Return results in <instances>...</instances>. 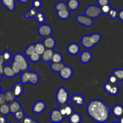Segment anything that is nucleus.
<instances>
[{
    "instance_id": "603ef678",
    "label": "nucleus",
    "mask_w": 123,
    "mask_h": 123,
    "mask_svg": "<svg viewBox=\"0 0 123 123\" xmlns=\"http://www.w3.org/2000/svg\"><path fill=\"white\" fill-rule=\"evenodd\" d=\"M4 65L0 64V74L2 75L3 74V69H4Z\"/></svg>"
},
{
    "instance_id": "052dcab7",
    "label": "nucleus",
    "mask_w": 123,
    "mask_h": 123,
    "mask_svg": "<svg viewBox=\"0 0 123 123\" xmlns=\"http://www.w3.org/2000/svg\"><path fill=\"white\" fill-rule=\"evenodd\" d=\"M14 1H15V2H16V1H19V0H14Z\"/></svg>"
},
{
    "instance_id": "bf43d9fd",
    "label": "nucleus",
    "mask_w": 123,
    "mask_h": 123,
    "mask_svg": "<svg viewBox=\"0 0 123 123\" xmlns=\"http://www.w3.org/2000/svg\"><path fill=\"white\" fill-rule=\"evenodd\" d=\"M116 123V122H112V123Z\"/></svg>"
},
{
    "instance_id": "423d86ee",
    "label": "nucleus",
    "mask_w": 123,
    "mask_h": 123,
    "mask_svg": "<svg viewBox=\"0 0 123 123\" xmlns=\"http://www.w3.org/2000/svg\"><path fill=\"white\" fill-rule=\"evenodd\" d=\"M103 88L105 92L111 96H116L119 91L118 84H112L107 82L104 85Z\"/></svg>"
},
{
    "instance_id": "c9c22d12",
    "label": "nucleus",
    "mask_w": 123,
    "mask_h": 123,
    "mask_svg": "<svg viewBox=\"0 0 123 123\" xmlns=\"http://www.w3.org/2000/svg\"><path fill=\"white\" fill-rule=\"evenodd\" d=\"M25 55L27 56H30V55H32L33 53L35 52V48H34V44H31L27 46V48L25 49Z\"/></svg>"
},
{
    "instance_id": "cd10ccee",
    "label": "nucleus",
    "mask_w": 123,
    "mask_h": 123,
    "mask_svg": "<svg viewBox=\"0 0 123 123\" xmlns=\"http://www.w3.org/2000/svg\"><path fill=\"white\" fill-rule=\"evenodd\" d=\"M35 52L37 53L39 55H42L45 50V47L42 42H37L34 44Z\"/></svg>"
},
{
    "instance_id": "4be33fe9",
    "label": "nucleus",
    "mask_w": 123,
    "mask_h": 123,
    "mask_svg": "<svg viewBox=\"0 0 123 123\" xmlns=\"http://www.w3.org/2000/svg\"><path fill=\"white\" fill-rule=\"evenodd\" d=\"M3 74L5 77L8 78H14L16 76L11 66H4L3 69Z\"/></svg>"
},
{
    "instance_id": "72a5a7b5",
    "label": "nucleus",
    "mask_w": 123,
    "mask_h": 123,
    "mask_svg": "<svg viewBox=\"0 0 123 123\" xmlns=\"http://www.w3.org/2000/svg\"><path fill=\"white\" fill-rule=\"evenodd\" d=\"M14 115V117L17 121L20 123V121L23 120L24 117H25V114H24V111L22 109H20V110L18 111V112L13 114Z\"/></svg>"
},
{
    "instance_id": "9b49d317",
    "label": "nucleus",
    "mask_w": 123,
    "mask_h": 123,
    "mask_svg": "<svg viewBox=\"0 0 123 123\" xmlns=\"http://www.w3.org/2000/svg\"><path fill=\"white\" fill-rule=\"evenodd\" d=\"M76 20L80 24L84 25L85 26H88V27L92 26L93 25L92 19L86 15L79 14L76 18Z\"/></svg>"
},
{
    "instance_id": "13d9d810",
    "label": "nucleus",
    "mask_w": 123,
    "mask_h": 123,
    "mask_svg": "<svg viewBox=\"0 0 123 123\" xmlns=\"http://www.w3.org/2000/svg\"><path fill=\"white\" fill-rule=\"evenodd\" d=\"M1 93V86H0V94Z\"/></svg>"
},
{
    "instance_id": "a878e982",
    "label": "nucleus",
    "mask_w": 123,
    "mask_h": 123,
    "mask_svg": "<svg viewBox=\"0 0 123 123\" xmlns=\"http://www.w3.org/2000/svg\"><path fill=\"white\" fill-rule=\"evenodd\" d=\"M57 16L62 20H66L70 16V11L68 9L57 12Z\"/></svg>"
},
{
    "instance_id": "de8ad7c7",
    "label": "nucleus",
    "mask_w": 123,
    "mask_h": 123,
    "mask_svg": "<svg viewBox=\"0 0 123 123\" xmlns=\"http://www.w3.org/2000/svg\"><path fill=\"white\" fill-rule=\"evenodd\" d=\"M6 103H7V100H6L5 94L1 92V93L0 94V106L6 104Z\"/></svg>"
},
{
    "instance_id": "a18cd8bd",
    "label": "nucleus",
    "mask_w": 123,
    "mask_h": 123,
    "mask_svg": "<svg viewBox=\"0 0 123 123\" xmlns=\"http://www.w3.org/2000/svg\"><path fill=\"white\" fill-rule=\"evenodd\" d=\"M32 6L35 9H39L42 7V2L41 0H33L32 2Z\"/></svg>"
},
{
    "instance_id": "393cba45",
    "label": "nucleus",
    "mask_w": 123,
    "mask_h": 123,
    "mask_svg": "<svg viewBox=\"0 0 123 123\" xmlns=\"http://www.w3.org/2000/svg\"><path fill=\"white\" fill-rule=\"evenodd\" d=\"M39 76L38 73L34 72H30L29 83L32 85H36L39 82Z\"/></svg>"
},
{
    "instance_id": "ddd939ff",
    "label": "nucleus",
    "mask_w": 123,
    "mask_h": 123,
    "mask_svg": "<svg viewBox=\"0 0 123 123\" xmlns=\"http://www.w3.org/2000/svg\"><path fill=\"white\" fill-rule=\"evenodd\" d=\"M67 52L71 55H77L79 54L80 48V46L76 43H71L68 46Z\"/></svg>"
},
{
    "instance_id": "dca6fc26",
    "label": "nucleus",
    "mask_w": 123,
    "mask_h": 123,
    "mask_svg": "<svg viewBox=\"0 0 123 123\" xmlns=\"http://www.w3.org/2000/svg\"><path fill=\"white\" fill-rule=\"evenodd\" d=\"M12 91L13 92V94H14L15 98L21 96L23 94L24 91V89L22 86V84L20 82H18L15 84L14 86H13Z\"/></svg>"
},
{
    "instance_id": "79ce46f5",
    "label": "nucleus",
    "mask_w": 123,
    "mask_h": 123,
    "mask_svg": "<svg viewBox=\"0 0 123 123\" xmlns=\"http://www.w3.org/2000/svg\"><path fill=\"white\" fill-rule=\"evenodd\" d=\"M101 11V14H103L104 15L108 16L109 13L110 11L112 9V7H111L110 5L107 4L106 6H104L102 7H100Z\"/></svg>"
},
{
    "instance_id": "864d4df0",
    "label": "nucleus",
    "mask_w": 123,
    "mask_h": 123,
    "mask_svg": "<svg viewBox=\"0 0 123 123\" xmlns=\"http://www.w3.org/2000/svg\"><path fill=\"white\" fill-rule=\"evenodd\" d=\"M19 1H20V2H21V3H22V4H26L27 2H28L29 0H19Z\"/></svg>"
},
{
    "instance_id": "a211bd4d",
    "label": "nucleus",
    "mask_w": 123,
    "mask_h": 123,
    "mask_svg": "<svg viewBox=\"0 0 123 123\" xmlns=\"http://www.w3.org/2000/svg\"><path fill=\"white\" fill-rule=\"evenodd\" d=\"M43 44L47 49H53L56 44V42H55L54 38H53L51 36H49V37H47L44 38Z\"/></svg>"
},
{
    "instance_id": "7ed1b4c3",
    "label": "nucleus",
    "mask_w": 123,
    "mask_h": 123,
    "mask_svg": "<svg viewBox=\"0 0 123 123\" xmlns=\"http://www.w3.org/2000/svg\"><path fill=\"white\" fill-rule=\"evenodd\" d=\"M69 98V94L65 87H60L55 94V100L59 106L68 104Z\"/></svg>"
},
{
    "instance_id": "39448f33",
    "label": "nucleus",
    "mask_w": 123,
    "mask_h": 123,
    "mask_svg": "<svg viewBox=\"0 0 123 123\" xmlns=\"http://www.w3.org/2000/svg\"><path fill=\"white\" fill-rule=\"evenodd\" d=\"M101 14V8L98 6L90 5L88 6L85 10V15L89 18H96Z\"/></svg>"
},
{
    "instance_id": "2f4dec72",
    "label": "nucleus",
    "mask_w": 123,
    "mask_h": 123,
    "mask_svg": "<svg viewBox=\"0 0 123 123\" xmlns=\"http://www.w3.org/2000/svg\"><path fill=\"white\" fill-rule=\"evenodd\" d=\"M36 20L37 22V23L41 24H44V22H45V16L44 14L41 12H37L36 16H35Z\"/></svg>"
},
{
    "instance_id": "2eb2a0df",
    "label": "nucleus",
    "mask_w": 123,
    "mask_h": 123,
    "mask_svg": "<svg viewBox=\"0 0 123 123\" xmlns=\"http://www.w3.org/2000/svg\"><path fill=\"white\" fill-rule=\"evenodd\" d=\"M111 112L113 116L119 118L123 116V106L119 104L115 105L112 107Z\"/></svg>"
},
{
    "instance_id": "6ab92c4d",
    "label": "nucleus",
    "mask_w": 123,
    "mask_h": 123,
    "mask_svg": "<svg viewBox=\"0 0 123 123\" xmlns=\"http://www.w3.org/2000/svg\"><path fill=\"white\" fill-rule=\"evenodd\" d=\"M92 58V55L88 50H84L81 53L80 55V60L83 64H88L91 61Z\"/></svg>"
},
{
    "instance_id": "c756f323",
    "label": "nucleus",
    "mask_w": 123,
    "mask_h": 123,
    "mask_svg": "<svg viewBox=\"0 0 123 123\" xmlns=\"http://www.w3.org/2000/svg\"><path fill=\"white\" fill-rule=\"evenodd\" d=\"M10 113V112L8 103H6V104L0 106V115L6 116V115L9 114Z\"/></svg>"
},
{
    "instance_id": "ea45409f",
    "label": "nucleus",
    "mask_w": 123,
    "mask_h": 123,
    "mask_svg": "<svg viewBox=\"0 0 123 123\" xmlns=\"http://www.w3.org/2000/svg\"><path fill=\"white\" fill-rule=\"evenodd\" d=\"M29 59L32 62H37L41 60V56L36 52L33 53L31 55L29 56Z\"/></svg>"
},
{
    "instance_id": "37998d69",
    "label": "nucleus",
    "mask_w": 123,
    "mask_h": 123,
    "mask_svg": "<svg viewBox=\"0 0 123 123\" xmlns=\"http://www.w3.org/2000/svg\"><path fill=\"white\" fill-rule=\"evenodd\" d=\"M119 82V80H118V79L117 78V77L116 76L115 74H113L112 73V74L109 76L108 78V82H107L110 83V84H118V82Z\"/></svg>"
},
{
    "instance_id": "f03ea898",
    "label": "nucleus",
    "mask_w": 123,
    "mask_h": 123,
    "mask_svg": "<svg viewBox=\"0 0 123 123\" xmlns=\"http://www.w3.org/2000/svg\"><path fill=\"white\" fill-rule=\"evenodd\" d=\"M101 36L98 33H94L91 35H86L82 38L81 44L86 49H91L101 40Z\"/></svg>"
},
{
    "instance_id": "c85d7f7f",
    "label": "nucleus",
    "mask_w": 123,
    "mask_h": 123,
    "mask_svg": "<svg viewBox=\"0 0 123 123\" xmlns=\"http://www.w3.org/2000/svg\"><path fill=\"white\" fill-rule=\"evenodd\" d=\"M63 61V56L60 53L58 52H54L51 60L52 63H59Z\"/></svg>"
},
{
    "instance_id": "a19ab883",
    "label": "nucleus",
    "mask_w": 123,
    "mask_h": 123,
    "mask_svg": "<svg viewBox=\"0 0 123 123\" xmlns=\"http://www.w3.org/2000/svg\"><path fill=\"white\" fill-rule=\"evenodd\" d=\"M2 56H3L4 60L5 62H8V61H10L12 59V55L11 54V52L8 50H6V51L4 52L2 54ZM5 64V63H4Z\"/></svg>"
},
{
    "instance_id": "4c0bfd02",
    "label": "nucleus",
    "mask_w": 123,
    "mask_h": 123,
    "mask_svg": "<svg viewBox=\"0 0 123 123\" xmlns=\"http://www.w3.org/2000/svg\"><path fill=\"white\" fill-rule=\"evenodd\" d=\"M113 74L117 77L119 81L123 80V68H117L115 70Z\"/></svg>"
},
{
    "instance_id": "aec40b11",
    "label": "nucleus",
    "mask_w": 123,
    "mask_h": 123,
    "mask_svg": "<svg viewBox=\"0 0 123 123\" xmlns=\"http://www.w3.org/2000/svg\"><path fill=\"white\" fill-rule=\"evenodd\" d=\"M1 2L3 6L10 12H13L15 9L16 2L14 0H1Z\"/></svg>"
},
{
    "instance_id": "b1692460",
    "label": "nucleus",
    "mask_w": 123,
    "mask_h": 123,
    "mask_svg": "<svg viewBox=\"0 0 123 123\" xmlns=\"http://www.w3.org/2000/svg\"><path fill=\"white\" fill-rule=\"evenodd\" d=\"M70 123H80L82 122V117L78 113L74 112L68 117Z\"/></svg>"
},
{
    "instance_id": "58836bf2",
    "label": "nucleus",
    "mask_w": 123,
    "mask_h": 123,
    "mask_svg": "<svg viewBox=\"0 0 123 123\" xmlns=\"http://www.w3.org/2000/svg\"><path fill=\"white\" fill-rule=\"evenodd\" d=\"M10 66H11V67H12V69H13L14 73H15L16 75L19 74V73H21L22 72L21 70H20L19 65H18L16 62H14V61H12V64H11Z\"/></svg>"
},
{
    "instance_id": "bb28decb",
    "label": "nucleus",
    "mask_w": 123,
    "mask_h": 123,
    "mask_svg": "<svg viewBox=\"0 0 123 123\" xmlns=\"http://www.w3.org/2000/svg\"><path fill=\"white\" fill-rule=\"evenodd\" d=\"M65 64L63 62H59V63H52L51 62L50 68L53 72L59 73V72L63 68V67H65Z\"/></svg>"
},
{
    "instance_id": "9d476101",
    "label": "nucleus",
    "mask_w": 123,
    "mask_h": 123,
    "mask_svg": "<svg viewBox=\"0 0 123 123\" xmlns=\"http://www.w3.org/2000/svg\"><path fill=\"white\" fill-rule=\"evenodd\" d=\"M46 108V103L43 101L38 100L34 103L32 107L33 112L35 114H41Z\"/></svg>"
},
{
    "instance_id": "412c9836",
    "label": "nucleus",
    "mask_w": 123,
    "mask_h": 123,
    "mask_svg": "<svg viewBox=\"0 0 123 123\" xmlns=\"http://www.w3.org/2000/svg\"><path fill=\"white\" fill-rule=\"evenodd\" d=\"M8 105H9L10 108V112L11 114H15L16 112H18V111L20 110L22 108L20 103L15 100L8 103Z\"/></svg>"
},
{
    "instance_id": "c03bdc74",
    "label": "nucleus",
    "mask_w": 123,
    "mask_h": 123,
    "mask_svg": "<svg viewBox=\"0 0 123 123\" xmlns=\"http://www.w3.org/2000/svg\"><path fill=\"white\" fill-rule=\"evenodd\" d=\"M118 12L116 9L112 8L110 11L109 13L108 14V16H109L112 20H115L117 18H118Z\"/></svg>"
},
{
    "instance_id": "5fc2aeb1",
    "label": "nucleus",
    "mask_w": 123,
    "mask_h": 123,
    "mask_svg": "<svg viewBox=\"0 0 123 123\" xmlns=\"http://www.w3.org/2000/svg\"><path fill=\"white\" fill-rule=\"evenodd\" d=\"M118 123H123V116L119 118V121H118Z\"/></svg>"
},
{
    "instance_id": "1a4fd4ad",
    "label": "nucleus",
    "mask_w": 123,
    "mask_h": 123,
    "mask_svg": "<svg viewBox=\"0 0 123 123\" xmlns=\"http://www.w3.org/2000/svg\"><path fill=\"white\" fill-rule=\"evenodd\" d=\"M59 73L62 79L65 80H69L72 76L73 70H72V68L71 67L65 65L63 68Z\"/></svg>"
},
{
    "instance_id": "f704fd0d",
    "label": "nucleus",
    "mask_w": 123,
    "mask_h": 123,
    "mask_svg": "<svg viewBox=\"0 0 123 123\" xmlns=\"http://www.w3.org/2000/svg\"><path fill=\"white\" fill-rule=\"evenodd\" d=\"M4 94L5 96H6V100H7V103H10L14 100L15 97H14V95L13 92H12V91L8 90V91H6Z\"/></svg>"
},
{
    "instance_id": "49530a36",
    "label": "nucleus",
    "mask_w": 123,
    "mask_h": 123,
    "mask_svg": "<svg viewBox=\"0 0 123 123\" xmlns=\"http://www.w3.org/2000/svg\"><path fill=\"white\" fill-rule=\"evenodd\" d=\"M98 7H101L106 5L109 4V0H97Z\"/></svg>"
},
{
    "instance_id": "f257e3e1",
    "label": "nucleus",
    "mask_w": 123,
    "mask_h": 123,
    "mask_svg": "<svg viewBox=\"0 0 123 123\" xmlns=\"http://www.w3.org/2000/svg\"><path fill=\"white\" fill-rule=\"evenodd\" d=\"M86 112L89 117L94 121L98 123H104L109 119L110 109L101 100L94 99L88 104Z\"/></svg>"
},
{
    "instance_id": "20e7f679",
    "label": "nucleus",
    "mask_w": 123,
    "mask_h": 123,
    "mask_svg": "<svg viewBox=\"0 0 123 123\" xmlns=\"http://www.w3.org/2000/svg\"><path fill=\"white\" fill-rule=\"evenodd\" d=\"M13 61L19 65L22 72L28 71L30 64L24 55L20 53H16L13 56Z\"/></svg>"
},
{
    "instance_id": "f8f14e48",
    "label": "nucleus",
    "mask_w": 123,
    "mask_h": 123,
    "mask_svg": "<svg viewBox=\"0 0 123 123\" xmlns=\"http://www.w3.org/2000/svg\"><path fill=\"white\" fill-rule=\"evenodd\" d=\"M59 109L61 114L64 117L68 118L70 115H72L74 112L72 106H71V105L68 104L60 106V108H59Z\"/></svg>"
},
{
    "instance_id": "e433bc0d",
    "label": "nucleus",
    "mask_w": 123,
    "mask_h": 123,
    "mask_svg": "<svg viewBox=\"0 0 123 123\" xmlns=\"http://www.w3.org/2000/svg\"><path fill=\"white\" fill-rule=\"evenodd\" d=\"M55 9L57 12L64 10L68 9L67 7V4L64 2H59L55 5Z\"/></svg>"
},
{
    "instance_id": "4468645a",
    "label": "nucleus",
    "mask_w": 123,
    "mask_h": 123,
    "mask_svg": "<svg viewBox=\"0 0 123 123\" xmlns=\"http://www.w3.org/2000/svg\"><path fill=\"white\" fill-rule=\"evenodd\" d=\"M54 51L53 49H45L44 52L41 56V60L45 62V63H48V62H51L52 58H53V54Z\"/></svg>"
},
{
    "instance_id": "09e8293b",
    "label": "nucleus",
    "mask_w": 123,
    "mask_h": 123,
    "mask_svg": "<svg viewBox=\"0 0 123 123\" xmlns=\"http://www.w3.org/2000/svg\"><path fill=\"white\" fill-rule=\"evenodd\" d=\"M34 120L31 117H25L20 121V123H31Z\"/></svg>"
},
{
    "instance_id": "f3484780",
    "label": "nucleus",
    "mask_w": 123,
    "mask_h": 123,
    "mask_svg": "<svg viewBox=\"0 0 123 123\" xmlns=\"http://www.w3.org/2000/svg\"><path fill=\"white\" fill-rule=\"evenodd\" d=\"M71 101L77 106H82L84 104L85 100L82 95L75 94L71 97Z\"/></svg>"
},
{
    "instance_id": "5701e85b",
    "label": "nucleus",
    "mask_w": 123,
    "mask_h": 123,
    "mask_svg": "<svg viewBox=\"0 0 123 123\" xmlns=\"http://www.w3.org/2000/svg\"><path fill=\"white\" fill-rule=\"evenodd\" d=\"M68 8L69 11L77 10L80 6L78 0H68L67 2Z\"/></svg>"
},
{
    "instance_id": "7c9ffc66",
    "label": "nucleus",
    "mask_w": 123,
    "mask_h": 123,
    "mask_svg": "<svg viewBox=\"0 0 123 123\" xmlns=\"http://www.w3.org/2000/svg\"><path fill=\"white\" fill-rule=\"evenodd\" d=\"M30 72L29 71H26L22 73L20 76V83L22 84H25L29 83V79H30Z\"/></svg>"
},
{
    "instance_id": "473e14b6",
    "label": "nucleus",
    "mask_w": 123,
    "mask_h": 123,
    "mask_svg": "<svg viewBox=\"0 0 123 123\" xmlns=\"http://www.w3.org/2000/svg\"><path fill=\"white\" fill-rule=\"evenodd\" d=\"M37 12H38L37 10L35 9L34 8L32 7V8H30L29 10L25 13V15H24V18H25V19H28V18H35Z\"/></svg>"
},
{
    "instance_id": "6e6552de",
    "label": "nucleus",
    "mask_w": 123,
    "mask_h": 123,
    "mask_svg": "<svg viewBox=\"0 0 123 123\" xmlns=\"http://www.w3.org/2000/svg\"><path fill=\"white\" fill-rule=\"evenodd\" d=\"M53 32V30L51 26L47 24H42L39 26L38 28V33L42 37H45L51 36Z\"/></svg>"
},
{
    "instance_id": "8fccbe9b",
    "label": "nucleus",
    "mask_w": 123,
    "mask_h": 123,
    "mask_svg": "<svg viewBox=\"0 0 123 123\" xmlns=\"http://www.w3.org/2000/svg\"><path fill=\"white\" fill-rule=\"evenodd\" d=\"M118 18L120 19L121 20L123 21V9L118 12Z\"/></svg>"
},
{
    "instance_id": "0eeeda50",
    "label": "nucleus",
    "mask_w": 123,
    "mask_h": 123,
    "mask_svg": "<svg viewBox=\"0 0 123 123\" xmlns=\"http://www.w3.org/2000/svg\"><path fill=\"white\" fill-rule=\"evenodd\" d=\"M64 117L60 113L59 109H54L51 112L49 119L50 121L53 123H61L63 120Z\"/></svg>"
},
{
    "instance_id": "6e6d98bb",
    "label": "nucleus",
    "mask_w": 123,
    "mask_h": 123,
    "mask_svg": "<svg viewBox=\"0 0 123 123\" xmlns=\"http://www.w3.org/2000/svg\"><path fill=\"white\" fill-rule=\"evenodd\" d=\"M31 123H39L38 121H35V120H34V121H33V122Z\"/></svg>"
},
{
    "instance_id": "3c124183",
    "label": "nucleus",
    "mask_w": 123,
    "mask_h": 123,
    "mask_svg": "<svg viewBox=\"0 0 123 123\" xmlns=\"http://www.w3.org/2000/svg\"><path fill=\"white\" fill-rule=\"evenodd\" d=\"M5 62L4 60V58L3 56H2V54H0V64L4 65V64Z\"/></svg>"
},
{
    "instance_id": "680f3d73",
    "label": "nucleus",
    "mask_w": 123,
    "mask_h": 123,
    "mask_svg": "<svg viewBox=\"0 0 123 123\" xmlns=\"http://www.w3.org/2000/svg\"></svg>"
},
{
    "instance_id": "4d7b16f0",
    "label": "nucleus",
    "mask_w": 123,
    "mask_h": 123,
    "mask_svg": "<svg viewBox=\"0 0 123 123\" xmlns=\"http://www.w3.org/2000/svg\"><path fill=\"white\" fill-rule=\"evenodd\" d=\"M2 80V75L1 74H0V81Z\"/></svg>"
}]
</instances>
